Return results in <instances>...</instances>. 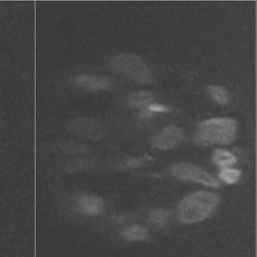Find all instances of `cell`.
<instances>
[{
  "label": "cell",
  "instance_id": "cell-11",
  "mask_svg": "<svg viewBox=\"0 0 257 257\" xmlns=\"http://www.w3.org/2000/svg\"><path fill=\"white\" fill-rule=\"evenodd\" d=\"M152 98L151 93L139 92L133 95L131 97L130 102L133 106H143L152 101Z\"/></svg>",
  "mask_w": 257,
  "mask_h": 257
},
{
  "label": "cell",
  "instance_id": "cell-1",
  "mask_svg": "<svg viewBox=\"0 0 257 257\" xmlns=\"http://www.w3.org/2000/svg\"><path fill=\"white\" fill-rule=\"evenodd\" d=\"M218 200L217 195L209 192H198L190 194L178 206V217L186 224L204 220L213 212Z\"/></svg>",
  "mask_w": 257,
  "mask_h": 257
},
{
  "label": "cell",
  "instance_id": "cell-2",
  "mask_svg": "<svg viewBox=\"0 0 257 257\" xmlns=\"http://www.w3.org/2000/svg\"><path fill=\"white\" fill-rule=\"evenodd\" d=\"M237 125L234 119L215 118L206 120L199 125L196 142L201 145L228 144L234 140Z\"/></svg>",
  "mask_w": 257,
  "mask_h": 257
},
{
  "label": "cell",
  "instance_id": "cell-7",
  "mask_svg": "<svg viewBox=\"0 0 257 257\" xmlns=\"http://www.w3.org/2000/svg\"><path fill=\"white\" fill-rule=\"evenodd\" d=\"M79 204L84 212L89 214H97L103 208V203L101 199L93 196H86L81 199Z\"/></svg>",
  "mask_w": 257,
  "mask_h": 257
},
{
  "label": "cell",
  "instance_id": "cell-6",
  "mask_svg": "<svg viewBox=\"0 0 257 257\" xmlns=\"http://www.w3.org/2000/svg\"><path fill=\"white\" fill-rule=\"evenodd\" d=\"M183 137L182 131L177 127L171 126L165 130L153 139L154 147L161 149H168L176 146Z\"/></svg>",
  "mask_w": 257,
  "mask_h": 257
},
{
  "label": "cell",
  "instance_id": "cell-4",
  "mask_svg": "<svg viewBox=\"0 0 257 257\" xmlns=\"http://www.w3.org/2000/svg\"><path fill=\"white\" fill-rule=\"evenodd\" d=\"M174 175L184 180L194 181L213 188L218 187L217 181L196 166L188 163H180L173 168Z\"/></svg>",
  "mask_w": 257,
  "mask_h": 257
},
{
  "label": "cell",
  "instance_id": "cell-13",
  "mask_svg": "<svg viewBox=\"0 0 257 257\" xmlns=\"http://www.w3.org/2000/svg\"><path fill=\"white\" fill-rule=\"evenodd\" d=\"M168 217V213L161 210L153 211L151 215L152 220L158 224H163L167 220Z\"/></svg>",
  "mask_w": 257,
  "mask_h": 257
},
{
  "label": "cell",
  "instance_id": "cell-8",
  "mask_svg": "<svg viewBox=\"0 0 257 257\" xmlns=\"http://www.w3.org/2000/svg\"><path fill=\"white\" fill-rule=\"evenodd\" d=\"M214 160L215 163L222 167H227L231 165L236 162L235 157L229 152L218 149L215 152Z\"/></svg>",
  "mask_w": 257,
  "mask_h": 257
},
{
  "label": "cell",
  "instance_id": "cell-12",
  "mask_svg": "<svg viewBox=\"0 0 257 257\" xmlns=\"http://www.w3.org/2000/svg\"><path fill=\"white\" fill-rule=\"evenodd\" d=\"M125 234L128 239H143L146 236V231L140 226H134L128 228L125 231Z\"/></svg>",
  "mask_w": 257,
  "mask_h": 257
},
{
  "label": "cell",
  "instance_id": "cell-5",
  "mask_svg": "<svg viewBox=\"0 0 257 257\" xmlns=\"http://www.w3.org/2000/svg\"><path fill=\"white\" fill-rule=\"evenodd\" d=\"M73 81L79 88L92 92L108 89L111 85L109 78L93 74H80L74 78Z\"/></svg>",
  "mask_w": 257,
  "mask_h": 257
},
{
  "label": "cell",
  "instance_id": "cell-10",
  "mask_svg": "<svg viewBox=\"0 0 257 257\" xmlns=\"http://www.w3.org/2000/svg\"><path fill=\"white\" fill-rule=\"evenodd\" d=\"M241 174V172L238 170L224 168L219 173V176L226 183L232 184L235 183L238 180Z\"/></svg>",
  "mask_w": 257,
  "mask_h": 257
},
{
  "label": "cell",
  "instance_id": "cell-14",
  "mask_svg": "<svg viewBox=\"0 0 257 257\" xmlns=\"http://www.w3.org/2000/svg\"><path fill=\"white\" fill-rule=\"evenodd\" d=\"M149 111L153 112H163L169 110L168 107L160 104H151L148 106Z\"/></svg>",
  "mask_w": 257,
  "mask_h": 257
},
{
  "label": "cell",
  "instance_id": "cell-9",
  "mask_svg": "<svg viewBox=\"0 0 257 257\" xmlns=\"http://www.w3.org/2000/svg\"><path fill=\"white\" fill-rule=\"evenodd\" d=\"M208 89L211 96L215 101L222 105L227 104L228 93L224 88L219 86H211Z\"/></svg>",
  "mask_w": 257,
  "mask_h": 257
},
{
  "label": "cell",
  "instance_id": "cell-3",
  "mask_svg": "<svg viewBox=\"0 0 257 257\" xmlns=\"http://www.w3.org/2000/svg\"><path fill=\"white\" fill-rule=\"evenodd\" d=\"M111 65L116 71L133 80L142 82L149 80L146 66L138 57L128 55L115 56L111 60Z\"/></svg>",
  "mask_w": 257,
  "mask_h": 257
}]
</instances>
